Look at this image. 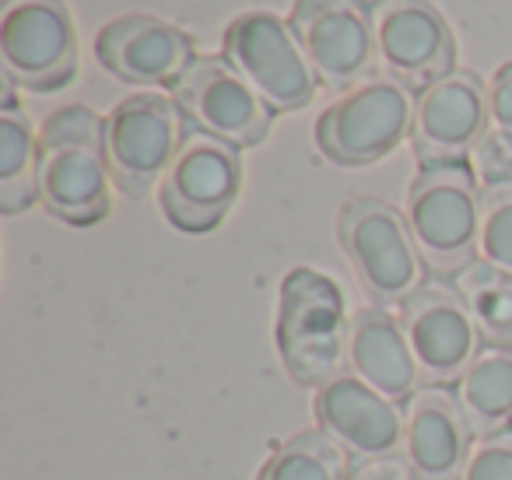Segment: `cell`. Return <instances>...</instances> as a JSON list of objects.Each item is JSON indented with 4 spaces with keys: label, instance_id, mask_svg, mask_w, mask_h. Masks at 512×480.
<instances>
[{
    "label": "cell",
    "instance_id": "6da1fadb",
    "mask_svg": "<svg viewBox=\"0 0 512 480\" xmlns=\"http://www.w3.org/2000/svg\"><path fill=\"white\" fill-rule=\"evenodd\" d=\"M109 162L102 116L64 106L39 130V200L67 225H99L109 214Z\"/></svg>",
    "mask_w": 512,
    "mask_h": 480
},
{
    "label": "cell",
    "instance_id": "7a4b0ae2",
    "mask_svg": "<svg viewBox=\"0 0 512 480\" xmlns=\"http://www.w3.org/2000/svg\"><path fill=\"white\" fill-rule=\"evenodd\" d=\"M348 330L341 288L313 267L288 270L278 298V354L292 379L302 386H327L337 379L348 354Z\"/></svg>",
    "mask_w": 512,
    "mask_h": 480
},
{
    "label": "cell",
    "instance_id": "3957f363",
    "mask_svg": "<svg viewBox=\"0 0 512 480\" xmlns=\"http://www.w3.org/2000/svg\"><path fill=\"white\" fill-rule=\"evenodd\" d=\"M407 225L428 274L460 277L477 263L481 193L470 165L418 169L407 190Z\"/></svg>",
    "mask_w": 512,
    "mask_h": 480
},
{
    "label": "cell",
    "instance_id": "277c9868",
    "mask_svg": "<svg viewBox=\"0 0 512 480\" xmlns=\"http://www.w3.org/2000/svg\"><path fill=\"white\" fill-rule=\"evenodd\" d=\"M337 239L355 277L379 305H404L425 288V260L414 246L407 214L379 197H351L337 214Z\"/></svg>",
    "mask_w": 512,
    "mask_h": 480
},
{
    "label": "cell",
    "instance_id": "5b68a950",
    "mask_svg": "<svg viewBox=\"0 0 512 480\" xmlns=\"http://www.w3.org/2000/svg\"><path fill=\"white\" fill-rule=\"evenodd\" d=\"M221 57L274 113H295L316 99L320 78L309 67L292 25L274 11H246L232 18L221 39Z\"/></svg>",
    "mask_w": 512,
    "mask_h": 480
},
{
    "label": "cell",
    "instance_id": "8992f818",
    "mask_svg": "<svg viewBox=\"0 0 512 480\" xmlns=\"http://www.w3.org/2000/svg\"><path fill=\"white\" fill-rule=\"evenodd\" d=\"M411 123V88L376 74L323 109L316 120V148L334 165L358 169L397 151V144L411 134Z\"/></svg>",
    "mask_w": 512,
    "mask_h": 480
},
{
    "label": "cell",
    "instance_id": "52a82bcc",
    "mask_svg": "<svg viewBox=\"0 0 512 480\" xmlns=\"http://www.w3.org/2000/svg\"><path fill=\"white\" fill-rule=\"evenodd\" d=\"M4 81L36 95L60 92L78 74V32L64 0H4L0 11Z\"/></svg>",
    "mask_w": 512,
    "mask_h": 480
},
{
    "label": "cell",
    "instance_id": "ba28073f",
    "mask_svg": "<svg viewBox=\"0 0 512 480\" xmlns=\"http://www.w3.org/2000/svg\"><path fill=\"white\" fill-rule=\"evenodd\" d=\"M186 120L179 106L165 95L141 92L123 99L109 116H102L109 176L127 197H144L169 172L176 151L186 141Z\"/></svg>",
    "mask_w": 512,
    "mask_h": 480
},
{
    "label": "cell",
    "instance_id": "9c48e42d",
    "mask_svg": "<svg viewBox=\"0 0 512 480\" xmlns=\"http://www.w3.org/2000/svg\"><path fill=\"white\" fill-rule=\"evenodd\" d=\"M242 186L239 148L211 134L190 130L183 148L176 151L169 172L158 183V204L169 225L179 232H211L232 211Z\"/></svg>",
    "mask_w": 512,
    "mask_h": 480
},
{
    "label": "cell",
    "instance_id": "30bf717a",
    "mask_svg": "<svg viewBox=\"0 0 512 480\" xmlns=\"http://www.w3.org/2000/svg\"><path fill=\"white\" fill-rule=\"evenodd\" d=\"M172 102L186 127L211 134L232 148H256L271 130L274 109L267 106L225 57H197L172 85Z\"/></svg>",
    "mask_w": 512,
    "mask_h": 480
},
{
    "label": "cell",
    "instance_id": "8fae6325",
    "mask_svg": "<svg viewBox=\"0 0 512 480\" xmlns=\"http://www.w3.org/2000/svg\"><path fill=\"white\" fill-rule=\"evenodd\" d=\"M288 25L320 85L355 88L369 81L376 64V32L372 11L362 0H295Z\"/></svg>",
    "mask_w": 512,
    "mask_h": 480
},
{
    "label": "cell",
    "instance_id": "7c38bea8",
    "mask_svg": "<svg viewBox=\"0 0 512 480\" xmlns=\"http://www.w3.org/2000/svg\"><path fill=\"white\" fill-rule=\"evenodd\" d=\"M376 60L386 78L425 92L456 71V39L442 11L428 0H383L372 8Z\"/></svg>",
    "mask_w": 512,
    "mask_h": 480
},
{
    "label": "cell",
    "instance_id": "4fadbf2b",
    "mask_svg": "<svg viewBox=\"0 0 512 480\" xmlns=\"http://www.w3.org/2000/svg\"><path fill=\"white\" fill-rule=\"evenodd\" d=\"M488 127V88L470 71H453L418 92L411 148L418 169L467 165Z\"/></svg>",
    "mask_w": 512,
    "mask_h": 480
},
{
    "label": "cell",
    "instance_id": "5bb4252c",
    "mask_svg": "<svg viewBox=\"0 0 512 480\" xmlns=\"http://www.w3.org/2000/svg\"><path fill=\"white\" fill-rule=\"evenodd\" d=\"M400 326L407 333L421 379L432 386L460 382L484 344L460 288L446 284H425L414 291L400 305Z\"/></svg>",
    "mask_w": 512,
    "mask_h": 480
},
{
    "label": "cell",
    "instance_id": "9a60e30c",
    "mask_svg": "<svg viewBox=\"0 0 512 480\" xmlns=\"http://www.w3.org/2000/svg\"><path fill=\"white\" fill-rule=\"evenodd\" d=\"M95 57L127 85H176L193 64V39L155 15H123L102 25Z\"/></svg>",
    "mask_w": 512,
    "mask_h": 480
},
{
    "label": "cell",
    "instance_id": "2e32d148",
    "mask_svg": "<svg viewBox=\"0 0 512 480\" xmlns=\"http://www.w3.org/2000/svg\"><path fill=\"white\" fill-rule=\"evenodd\" d=\"M316 421L351 459H386L404 445V417L400 407L362 382L358 375H337L316 393Z\"/></svg>",
    "mask_w": 512,
    "mask_h": 480
},
{
    "label": "cell",
    "instance_id": "e0dca14e",
    "mask_svg": "<svg viewBox=\"0 0 512 480\" xmlns=\"http://www.w3.org/2000/svg\"><path fill=\"white\" fill-rule=\"evenodd\" d=\"M474 428L446 386H421L404 410L400 456L418 480H460L474 449Z\"/></svg>",
    "mask_w": 512,
    "mask_h": 480
},
{
    "label": "cell",
    "instance_id": "ac0fdd59",
    "mask_svg": "<svg viewBox=\"0 0 512 480\" xmlns=\"http://www.w3.org/2000/svg\"><path fill=\"white\" fill-rule=\"evenodd\" d=\"M348 361L351 372L393 403L411 400L418 393V361L407 344V333L400 326V316H390L386 309H358L351 316L348 330Z\"/></svg>",
    "mask_w": 512,
    "mask_h": 480
},
{
    "label": "cell",
    "instance_id": "d6986e66",
    "mask_svg": "<svg viewBox=\"0 0 512 480\" xmlns=\"http://www.w3.org/2000/svg\"><path fill=\"white\" fill-rule=\"evenodd\" d=\"M39 200V137L18 109L15 85L4 81L0 102V211L22 214Z\"/></svg>",
    "mask_w": 512,
    "mask_h": 480
},
{
    "label": "cell",
    "instance_id": "ffe728a7",
    "mask_svg": "<svg viewBox=\"0 0 512 480\" xmlns=\"http://www.w3.org/2000/svg\"><path fill=\"white\" fill-rule=\"evenodd\" d=\"M456 400L474 435L488 438L512 428V351L484 344L456 382Z\"/></svg>",
    "mask_w": 512,
    "mask_h": 480
},
{
    "label": "cell",
    "instance_id": "44dd1931",
    "mask_svg": "<svg viewBox=\"0 0 512 480\" xmlns=\"http://www.w3.org/2000/svg\"><path fill=\"white\" fill-rule=\"evenodd\" d=\"M256 480H351V456L327 431L309 428L278 445Z\"/></svg>",
    "mask_w": 512,
    "mask_h": 480
},
{
    "label": "cell",
    "instance_id": "7402d4cb",
    "mask_svg": "<svg viewBox=\"0 0 512 480\" xmlns=\"http://www.w3.org/2000/svg\"><path fill=\"white\" fill-rule=\"evenodd\" d=\"M460 295L488 347L512 351V277L477 260L460 274Z\"/></svg>",
    "mask_w": 512,
    "mask_h": 480
},
{
    "label": "cell",
    "instance_id": "603a6c76",
    "mask_svg": "<svg viewBox=\"0 0 512 480\" xmlns=\"http://www.w3.org/2000/svg\"><path fill=\"white\" fill-rule=\"evenodd\" d=\"M474 155L484 186L512 179V64L498 67L488 85V127Z\"/></svg>",
    "mask_w": 512,
    "mask_h": 480
},
{
    "label": "cell",
    "instance_id": "cb8c5ba5",
    "mask_svg": "<svg viewBox=\"0 0 512 480\" xmlns=\"http://www.w3.org/2000/svg\"><path fill=\"white\" fill-rule=\"evenodd\" d=\"M477 256H481V263L512 277V179L488 183L481 190Z\"/></svg>",
    "mask_w": 512,
    "mask_h": 480
},
{
    "label": "cell",
    "instance_id": "d4e9b609",
    "mask_svg": "<svg viewBox=\"0 0 512 480\" xmlns=\"http://www.w3.org/2000/svg\"><path fill=\"white\" fill-rule=\"evenodd\" d=\"M460 480H512V428L481 438L470 449Z\"/></svg>",
    "mask_w": 512,
    "mask_h": 480
},
{
    "label": "cell",
    "instance_id": "484cf974",
    "mask_svg": "<svg viewBox=\"0 0 512 480\" xmlns=\"http://www.w3.org/2000/svg\"><path fill=\"white\" fill-rule=\"evenodd\" d=\"M351 480H418V477H414V470L407 466L404 456H386V459L362 463Z\"/></svg>",
    "mask_w": 512,
    "mask_h": 480
},
{
    "label": "cell",
    "instance_id": "4316f807",
    "mask_svg": "<svg viewBox=\"0 0 512 480\" xmlns=\"http://www.w3.org/2000/svg\"><path fill=\"white\" fill-rule=\"evenodd\" d=\"M365 8H376V4H383V0H362Z\"/></svg>",
    "mask_w": 512,
    "mask_h": 480
}]
</instances>
